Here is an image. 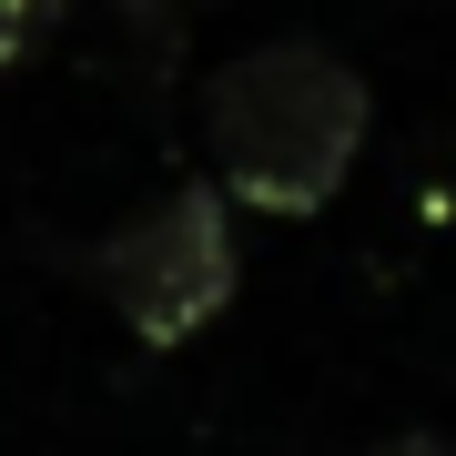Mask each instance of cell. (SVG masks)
<instances>
[{
    "label": "cell",
    "instance_id": "6da1fadb",
    "mask_svg": "<svg viewBox=\"0 0 456 456\" xmlns=\"http://www.w3.org/2000/svg\"><path fill=\"white\" fill-rule=\"evenodd\" d=\"M365 71L325 41H254L203 82V152L244 213H325L365 152Z\"/></svg>",
    "mask_w": 456,
    "mask_h": 456
},
{
    "label": "cell",
    "instance_id": "7a4b0ae2",
    "mask_svg": "<svg viewBox=\"0 0 456 456\" xmlns=\"http://www.w3.org/2000/svg\"><path fill=\"white\" fill-rule=\"evenodd\" d=\"M92 284L142 345H183L233 305V213L224 183H183L152 213H132L122 233L92 244Z\"/></svg>",
    "mask_w": 456,
    "mask_h": 456
},
{
    "label": "cell",
    "instance_id": "3957f363",
    "mask_svg": "<svg viewBox=\"0 0 456 456\" xmlns=\"http://www.w3.org/2000/svg\"><path fill=\"white\" fill-rule=\"evenodd\" d=\"M61 11H71V0H0V82H11V71L61 31Z\"/></svg>",
    "mask_w": 456,
    "mask_h": 456
},
{
    "label": "cell",
    "instance_id": "277c9868",
    "mask_svg": "<svg viewBox=\"0 0 456 456\" xmlns=\"http://www.w3.org/2000/svg\"><path fill=\"white\" fill-rule=\"evenodd\" d=\"M375 456H456L446 436H395V446H375Z\"/></svg>",
    "mask_w": 456,
    "mask_h": 456
}]
</instances>
